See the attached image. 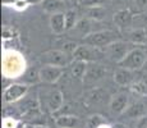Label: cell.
I'll return each instance as SVG.
<instances>
[{
	"instance_id": "6da1fadb",
	"label": "cell",
	"mask_w": 147,
	"mask_h": 128,
	"mask_svg": "<svg viewBox=\"0 0 147 128\" xmlns=\"http://www.w3.org/2000/svg\"><path fill=\"white\" fill-rule=\"evenodd\" d=\"M146 60H147L146 51L143 49H141V47H136V49L129 50V53L127 54L118 64H119V67H121V68H127V69H131V70H137L145 65Z\"/></svg>"
},
{
	"instance_id": "7a4b0ae2",
	"label": "cell",
	"mask_w": 147,
	"mask_h": 128,
	"mask_svg": "<svg viewBox=\"0 0 147 128\" xmlns=\"http://www.w3.org/2000/svg\"><path fill=\"white\" fill-rule=\"evenodd\" d=\"M24 70V60L21 58V55L16 53L5 54L4 60H3V72L5 76L13 77L21 74Z\"/></svg>"
},
{
	"instance_id": "3957f363",
	"label": "cell",
	"mask_w": 147,
	"mask_h": 128,
	"mask_svg": "<svg viewBox=\"0 0 147 128\" xmlns=\"http://www.w3.org/2000/svg\"><path fill=\"white\" fill-rule=\"evenodd\" d=\"M118 40V33L114 31H97V32H91L84 37V44L92 45L96 47H104L109 46L111 42Z\"/></svg>"
},
{
	"instance_id": "277c9868",
	"label": "cell",
	"mask_w": 147,
	"mask_h": 128,
	"mask_svg": "<svg viewBox=\"0 0 147 128\" xmlns=\"http://www.w3.org/2000/svg\"><path fill=\"white\" fill-rule=\"evenodd\" d=\"M73 58L77 59V60L95 62L97 59L102 58V53L100 51V47L92 46V45H78V47L73 53Z\"/></svg>"
},
{
	"instance_id": "5b68a950",
	"label": "cell",
	"mask_w": 147,
	"mask_h": 128,
	"mask_svg": "<svg viewBox=\"0 0 147 128\" xmlns=\"http://www.w3.org/2000/svg\"><path fill=\"white\" fill-rule=\"evenodd\" d=\"M64 73L63 67H58V65L51 64H45L42 68L38 69V74H40V81L45 83H55L60 79V77Z\"/></svg>"
},
{
	"instance_id": "8992f818",
	"label": "cell",
	"mask_w": 147,
	"mask_h": 128,
	"mask_svg": "<svg viewBox=\"0 0 147 128\" xmlns=\"http://www.w3.org/2000/svg\"><path fill=\"white\" fill-rule=\"evenodd\" d=\"M28 92V85L26 83H13L9 85L7 89L4 90L3 93V100L4 102H16L21 100L24 95Z\"/></svg>"
},
{
	"instance_id": "52a82bcc",
	"label": "cell",
	"mask_w": 147,
	"mask_h": 128,
	"mask_svg": "<svg viewBox=\"0 0 147 128\" xmlns=\"http://www.w3.org/2000/svg\"><path fill=\"white\" fill-rule=\"evenodd\" d=\"M106 76V69L100 64H92L87 67V70L83 76V85L92 86L97 81L102 79Z\"/></svg>"
},
{
	"instance_id": "ba28073f",
	"label": "cell",
	"mask_w": 147,
	"mask_h": 128,
	"mask_svg": "<svg viewBox=\"0 0 147 128\" xmlns=\"http://www.w3.org/2000/svg\"><path fill=\"white\" fill-rule=\"evenodd\" d=\"M41 60L45 64L58 65V67H65L68 64V55L63 50H50L41 55Z\"/></svg>"
},
{
	"instance_id": "9c48e42d",
	"label": "cell",
	"mask_w": 147,
	"mask_h": 128,
	"mask_svg": "<svg viewBox=\"0 0 147 128\" xmlns=\"http://www.w3.org/2000/svg\"><path fill=\"white\" fill-rule=\"evenodd\" d=\"M107 53H109V56L111 60L119 63L121 59L129 53L128 44L124 41H120V40H117V41L111 42L107 46Z\"/></svg>"
},
{
	"instance_id": "30bf717a",
	"label": "cell",
	"mask_w": 147,
	"mask_h": 128,
	"mask_svg": "<svg viewBox=\"0 0 147 128\" xmlns=\"http://www.w3.org/2000/svg\"><path fill=\"white\" fill-rule=\"evenodd\" d=\"M129 104V96L125 92L117 93L115 96H113V99L110 100V109L115 114H121L127 110Z\"/></svg>"
},
{
	"instance_id": "8fae6325",
	"label": "cell",
	"mask_w": 147,
	"mask_h": 128,
	"mask_svg": "<svg viewBox=\"0 0 147 128\" xmlns=\"http://www.w3.org/2000/svg\"><path fill=\"white\" fill-rule=\"evenodd\" d=\"M63 93L59 90H53L46 96V108L49 112H56L63 106Z\"/></svg>"
},
{
	"instance_id": "7c38bea8",
	"label": "cell",
	"mask_w": 147,
	"mask_h": 128,
	"mask_svg": "<svg viewBox=\"0 0 147 128\" xmlns=\"http://www.w3.org/2000/svg\"><path fill=\"white\" fill-rule=\"evenodd\" d=\"M50 27H51L53 32L56 35H60L64 31H67L65 27V14L59 12V13H54L50 17Z\"/></svg>"
},
{
	"instance_id": "4fadbf2b",
	"label": "cell",
	"mask_w": 147,
	"mask_h": 128,
	"mask_svg": "<svg viewBox=\"0 0 147 128\" xmlns=\"http://www.w3.org/2000/svg\"><path fill=\"white\" fill-rule=\"evenodd\" d=\"M114 81L119 86H128V85L133 83V73L131 69L127 68H119L117 72L114 73Z\"/></svg>"
},
{
	"instance_id": "5bb4252c",
	"label": "cell",
	"mask_w": 147,
	"mask_h": 128,
	"mask_svg": "<svg viewBox=\"0 0 147 128\" xmlns=\"http://www.w3.org/2000/svg\"><path fill=\"white\" fill-rule=\"evenodd\" d=\"M133 14L129 9H120L114 14V22L119 27H128L133 23Z\"/></svg>"
},
{
	"instance_id": "9a60e30c",
	"label": "cell",
	"mask_w": 147,
	"mask_h": 128,
	"mask_svg": "<svg viewBox=\"0 0 147 128\" xmlns=\"http://www.w3.org/2000/svg\"><path fill=\"white\" fill-rule=\"evenodd\" d=\"M128 118H140V116H145L147 114V104L143 101H136L131 106L127 108L124 112Z\"/></svg>"
},
{
	"instance_id": "2e32d148",
	"label": "cell",
	"mask_w": 147,
	"mask_h": 128,
	"mask_svg": "<svg viewBox=\"0 0 147 128\" xmlns=\"http://www.w3.org/2000/svg\"><path fill=\"white\" fill-rule=\"evenodd\" d=\"M55 124L59 128H76L80 124V118L76 115H60L55 119Z\"/></svg>"
},
{
	"instance_id": "e0dca14e",
	"label": "cell",
	"mask_w": 147,
	"mask_h": 128,
	"mask_svg": "<svg viewBox=\"0 0 147 128\" xmlns=\"http://www.w3.org/2000/svg\"><path fill=\"white\" fill-rule=\"evenodd\" d=\"M64 5H65L64 0H42V9L51 14L61 12Z\"/></svg>"
},
{
	"instance_id": "ac0fdd59",
	"label": "cell",
	"mask_w": 147,
	"mask_h": 128,
	"mask_svg": "<svg viewBox=\"0 0 147 128\" xmlns=\"http://www.w3.org/2000/svg\"><path fill=\"white\" fill-rule=\"evenodd\" d=\"M87 67H88L87 62L74 59V62L70 64V73H72V76L74 78H83L84 73L87 70Z\"/></svg>"
},
{
	"instance_id": "d6986e66",
	"label": "cell",
	"mask_w": 147,
	"mask_h": 128,
	"mask_svg": "<svg viewBox=\"0 0 147 128\" xmlns=\"http://www.w3.org/2000/svg\"><path fill=\"white\" fill-rule=\"evenodd\" d=\"M129 40L133 44H145L147 41V30L145 27H138L129 33Z\"/></svg>"
},
{
	"instance_id": "ffe728a7",
	"label": "cell",
	"mask_w": 147,
	"mask_h": 128,
	"mask_svg": "<svg viewBox=\"0 0 147 128\" xmlns=\"http://www.w3.org/2000/svg\"><path fill=\"white\" fill-rule=\"evenodd\" d=\"M106 9L101 5H97V7H90L87 8L86 14L88 18L95 19V21H100V19H104L106 17Z\"/></svg>"
},
{
	"instance_id": "44dd1931",
	"label": "cell",
	"mask_w": 147,
	"mask_h": 128,
	"mask_svg": "<svg viewBox=\"0 0 147 128\" xmlns=\"http://www.w3.org/2000/svg\"><path fill=\"white\" fill-rule=\"evenodd\" d=\"M64 14H65V27H67V31L74 28L76 24H77V12H76L74 9H68Z\"/></svg>"
},
{
	"instance_id": "7402d4cb",
	"label": "cell",
	"mask_w": 147,
	"mask_h": 128,
	"mask_svg": "<svg viewBox=\"0 0 147 128\" xmlns=\"http://www.w3.org/2000/svg\"><path fill=\"white\" fill-rule=\"evenodd\" d=\"M104 123H106V122H105V118H104L102 115L92 114V115L88 116V119H87L86 126H87V128H98Z\"/></svg>"
},
{
	"instance_id": "603a6c76",
	"label": "cell",
	"mask_w": 147,
	"mask_h": 128,
	"mask_svg": "<svg viewBox=\"0 0 147 128\" xmlns=\"http://www.w3.org/2000/svg\"><path fill=\"white\" fill-rule=\"evenodd\" d=\"M76 31H77L78 33L82 36H84L86 37L87 35H90V30H91V26H90V22L88 19H81V21L77 22V24H76Z\"/></svg>"
},
{
	"instance_id": "cb8c5ba5",
	"label": "cell",
	"mask_w": 147,
	"mask_h": 128,
	"mask_svg": "<svg viewBox=\"0 0 147 128\" xmlns=\"http://www.w3.org/2000/svg\"><path fill=\"white\" fill-rule=\"evenodd\" d=\"M131 89L138 95H147V81L146 79H138L131 85Z\"/></svg>"
},
{
	"instance_id": "d4e9b609",
	"label": "cell",
	"mask_w": 147,
	"mask_h": 128,
	"mask_svg": "<svg viewBox=\"0 0 147 128\" xmlns=\"http://www.w3.org/2000/svg\"><path fill=\"white\" fill-rule=\"evenodd\" d=\"M105 95H106V93L104 92V91L96 90V91H92V92L90 93L88 99H90V101H91V102H100V101L104 100V96H105Z\"/></svg>"
},
{
	"instance_id": "484cf974",
	"label": "cell",
	"mask_w": 147,
	"mask_h": 128,
	"mask_svg": "<svg viewBox=\"0 0 147 128\" xmlns=\"http://www.w3.org/2000/svg\"><path fill=\"white\" fill-rule=\"evenodd\" d=\"M105 3V0H81V4L86 8L90 7H97V5H101Z\"/></svg>"
},
{
	"instance_id": "4316f807",
	"label": "cell",
	"mask_w": 147,
	"mask_h": 128,
	"mask_svg": "<svg viewBox=\"0 0 147 128\" xmlns=\"http://www.w3.org/2000/svg\"><path fill=\"white\" fill-rule=\"evenodd\" d=\"M77 47H78V45L76 44V42L70 41V42H65V44L63 45V49H61V50L65 51L67 54L69 53V54H72V55H73V53L76 51V49H77Z\"/></svg>"
},
{
	"instance_id": "83f0119b",
	"label": "cell",
	"mask_w": 147,
	"mask_h": 128,
	"mask_svg": "<svg viewBox=\"0 0 147 128\" xmlns=\"http://www.w3.org/2000/svg\"><path fill=\"white\" fill-rule=\"evenodd\" d=\"M18 122L13 118H5L3 121V128H17Z\"/></svg>"
},
{
	"instance_id": "f1b7e54d",
	"label": "cell",
	"mask_w": 147,
	"mask_h": 128,
	"mask_svg": "<svg viewBox=\"0 0 147 128\" xmlns=\"http://www.w3.org/2000/svg\"><path fill=\"white\" fill-rule=\"evenodd\" d=\"M28 4H30V3H28L27 0H17L13 5H14V8H16L17 10H23V9H26V8L28 7Z\"/></svg>"
},
{
	"instance_id": "f546056e",
	"label": "cell",
	"mask_w": 147,
	"mask_h": 128,
	"mask_svg": "<svg viewBox=\"0 0 147 128\" xmlns=\"http://www.w3.org/2000/svg\"><path fill=\"white\" fill-rule=\"evenodd\" d=\"M26 78H27L30 82H36V81H38V79H40V74H38V70H32V69H31V70H30V73L27 74Z\"/></svg>"
},
{
	"instance_id": "4dcf8cb0",
	"label": "cell",
	"mask_w": 147,
	"mask_h": 128,
	"mask_svg": "<svg viewBox=\"0 0 147 128\" xmlns=\"http://www.w3.org/2000/svg\"><path fill=\"white\" fill-rule=\"evenodd\" d=\"M136 4L138 7H147V0H136Z\"/></svg>"
},
{
	"instance_id": "1f68e13d",
	"label": "cell",
	"mask_w": 147,
	"mask_h": 128,
	"mask_svg": "<svg viewBox=\"0 0 147 128\" xmlns=\"http://www.w3.org/2000/svg\"><path fill=\"white\" fill-rule=\"evenodd\" d=\"M17 0H3V4H5V5H9V4H14Z\"/></svg>"
},
{
	"instance_id": "d6a6232c",
	"label": "cell",
	"mask_w": 147,
	"mask_h": 128,
	"mask_svg": "<svg viewBox=\"0 0 147 128\" xmlns=\"http://www.w3.org/2000/svg\"><path fill=\"white\" fill-rule=\"evenodd\" d=\"M120 3H123V4H131V3L136 1V0H119Z\"/></svg>"
},
{
	"instance_id": "836d02e7",
	"label": "cell",
	"mask_w": 147,
	"mask_h": 128,
	"mask_svg": "<svg viewBox=\"0 0 147 128\" xmlns=\"http://www.w3.org/2000/svg\"><path fill=\"white\" fill-rule=\"evenodd\" d=\"M98 128H113V127H111V126H109L107 123H104V124H101V126L98 127Z\"/></svg>"
},
{
	"instance_id": "e575fe53",
	"label": "cell",
	"mask_w": 147,
	"mask_h": 128,
	"mask_svg": "<svg viewBox=\"0 0 147 128\" xmlns=\"http://www.w3.org/2000/svg\"><path fill=\"white\" fill-rule=\"evenodd\" d=\"M30 4H36V3H40V1H42V0H27Z\"/></svg>"
},
{
	"instance_id": "d590c367",
	"label": "cell",
	"mask_w": 147,
	"mask_h": 128,
	"mask_svg": "<svg viewBox=\"0 0 147 128\" xmlns=\"http://www.w3.org/2000/svg\"><path fill=\"white\" fill-rule=\"evenodd\" d=\"M141 128H147V116H146L145 122H143V124H142V126H141Z\"/></svg>"
},
{
	"instance_id": "8d00e7d4",
	"label": "cell",
	"mask_w": 147,
	"mask_h": 128,
	"mask_svg": "<svg viewBox=\"0 0 147 128\" xmlns=\"http://www.w3.org/2000/svg\"><path fill=\"white\" fill-rule=\"evenodd\" d=\"M23 128H35V126H32V124H24V127Z\"/></svg>"
},
{
	"instance_id": "74e56055",
	"label": "cell",
	"mask_w": 147,
	"mask_h": 128,
	"mask_svg": "<svg viewBox=\"0 0 147 128\" xmlns=\"http://www.w3.org/2000/svg\"><path fill=\"white\" fill-rule=\"evenodd\" d=\"M35 128H47V127H45V126H35Z\"/></svg>"
}]
</instances>
